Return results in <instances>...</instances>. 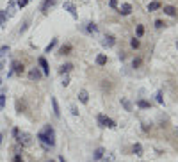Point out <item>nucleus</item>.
I'll return each instance as SVG.
<instances>
[{
    "mask_svg": "<svg viewBox=\"0 0 178 162\" xmlns=\"http://www.w3.org/2000/svg\"><path fill=\"white\" fill-rule=\"evenodd\" d=\"M64 9H66V11H68V13H70L71 16H73V18H75V20L78 18V14H77V7H75V4H73V2H64Z\"/></svg>",
    "mask_w": 178,
    "mask_h": 162,
    "instance_id": "obj_4",
    "label": "nucleus"
},
{
    "mask_svg": "<svg viewBox=\"0 0 178 162\" xmlns=\"http://www.w3.org/2000/svg\"><path fill=\"white\" fill-rule=\"evenodd\" d=\"M132 150H134V153H135L137 157H141V155H142V146L139 144V142H135V144H134V148H132Z\"/></svg>",
    "mask_w": 178,
    "mask_h": 162,
    "instance_id": "obj_22",
    "label": "nucleus"
},
{
    "mask_svg": "<svg viewBox=\"0 0 178 162\" xmlns=\"http://www.w3.org/2000/svg\"><path fill=\"white\" fill-rule=\"evenodd\" d=\"M130 45H132V48H139V45H141V43H139V37H134V39L130 41Z\"/></svg>",
    "mask_w": 178,
    "mask_h": 162,
    "instance_id": "obj_29",
    "label": "nucleus"
},
{
    "mask_svg": "<svg viewBox=\"0 0 178 162\" xmlns=\"http://www.w3.org/2000/svg\"><path fill=\"white\" fill-rule=\"evenodd\" d=\"M52 107H54V114H55V118H61V109H59V103H57V100L52 96Z\"/></svg>",
    "mask_w": 178,
    "mask_h": 162,
    "instance_id": "obj_15",
    "label": "nucleus"
},
{
    "mask_svg": "<svg viewBox=\"0 0 178 162\" xmlns=\"http://www.w3.org/2000/svg\"><path fill=\"white\" fill-rule=\"evenodd\" d=\"M28 23H30V18H27V20L21 23V27H20V34H23V32H25V30L28 28Z\"/></svg>",
    "mask_w": 178,
    "mask_h": 162,
    "instance_id": "obj_25",
    "label": "nucleus"
},
{
    "mask_svg": "<svg viewBox=\"0 0 178 162\" xmlns=\"http://www.w3.org/2000/svg\"><path fill=\"white\" fill-rule=\"evenodd\" d=\"M59 162H66L64 160V157H59Z\"/></svg>",
    "mask_w": 178,
    "mask_h": 162,
    "instance_id": "obj_45",
    "label": "nucleus"
},
{
    "mask_svg": "<svg viewBox=\"0 0 178 162\" xmlns=\"http://www.w3.org/2000/svg\"><path fill=\"white\" fill-rule=\"evenodd\" d=\"M121 105H123V109H125V111H128V112H132V111H134L132 102H130V100H127V98H121Z\"/></svg>",
    "mask_w": 178,
    "mask_h": 162,
    "instance_id": "obj_12",
    "label": "nucleus"
},
{
    "mask_svg": "<svg viewBox=\"0 0 178 162\" xmlns=\"http://www.w3.org/2000/svg\"><path fill=\"white\" fill-rule=\"evenodd\" d=\"M4 107H6V94L2 93L0 94V109H4Z\"/></svg>",
    "mask_w": 178,
    "mask_h": 162,
    "instance_id": "obj_31",
    "label": "nucleus"
},
{
    "mask_svg": "<svg viewBox=\"0 0 178 162\" xmlns=\"http://www.w3.org/2000/svg\"><path fill=\"white\" fill-rule=\"evenodd\" d=\"M176 48H178V43H176Z\"/></svg>",
    "mask_w": 178,
    "mask_h": 162,
    "instance_id": "obj_49",
    "label": "nucleus"
},
{
    "mask_svg": "<svg viewBox=\"0 0 178 162\" xmlns=\"http://www.w3.org/2000/svg\"><path fill=\"white\" fill-rule=\"evenodd\" d=\"M114 43H116V39H114V36H105V37H103V41H102V45H103V46H107V48H111V46H114Z\"/></svg>",
    "mask_w": 178,
    "mask_h": 162,
    "instance_id": "obj_9",
    "label": "nucleus"
},
{
    "mask_svg": "<svg viewBox=\"0 0 178 162\" xmlns=\"http://www.w3.org/2000/svg\"><path fill=\"white\" fill-rule=\"evenodd\" d=\"M2 139H4V134H2V132H0V144H2Z\"/></svg>",
    "mask_w": 178,
    "mask_h": 162,
    "instance_id": "obj_44",
    "label": "nucleus"
},
{
    "mask_svg": "<svg viewBox=\"0 0 178 162\" xmlns=\"http://www.w3.org/2000/svg\"><path fill=\"white\" fill-rule=\"evenodd\" d=\"M96 120H98L100 127H105V116H103V114H98V118H96Z\"/></svg>",
    "mask_w": 178,
    "mask_h": 162,
    "instance_id": "obj_28",
    "label": "nucleus"
},
{
    "mask_svg": "<svg viewBox=\"0 0 178 162\" xmlns=\"http://www.w3.org/2000/svg\"><path fill=\"white\" fill-rule=\"evenodd\" d=\"M78 100H80L82 103H87V102H89V94H87L85 89H82V91L78 93Z\"/></svg>",
    "mask_w": 178,
    "mask_h": 162,
    "instance_id": "obj_17",
    "label": "nucleus"
},
{
    "mask_svg": "<svg viewBox=\"0 0 178 162\" xmlns=\"http://www.w3.org/2000/svg\"><path fill=\"white\" fill-rule=\"evenodd\" d=\"M109 6L112 7V9H118V0H111V2H109Z\"/></svg>",
    "mask_w": 178,
    "mask_h": 162,
    "instance_id": "obj_36",
    "label": "nucleus"
},
{
    "mask_svg": "<svg viewBox=\"0 0 178 162\" xmlns=\"http://www.w3.org/2000/svg\"><path fill=\"white\" fill-rule=\"evenodd\" d=\"M13 135H14V139H16V137L20 135V130H18V128H14V130H13Z\"/></svg>",
    "mask_w": 178,
    "mask_h": 162,
    "instance_id": "obj_40",
    "label": "nucleus"
},
{
    "mask_svg": "<svg viewBox=\"0 0 178 162\" xmlns=\"http://www.w3.org/2000/svg\"><path fill=\"white\" fill-rule=\"evenodd\" d=\"M7 52H9V46H2V48H0V55H4V54H7Z\"/></svg>",
    "mask_w": 178,
    "mask_h": 162,
    "instance_id": "obj_37",
    "label": "nucleus"
},
{
    "mask_svg": "<svg viewBox=\"0 0 178 162\" xmlns=\"http://www.w3.org/2000/svg\"><path fill=\"white\" fill-rule=\"evenodd\" d=\"M105 127H109V128H116L118 125H116V121H114V120H111V118H107V116H105Z\"/></svg>",
    "mask_w": 178,
    "mask_h": 162,
    "instance_id": "obj_24",
    "label": "nucleus"
},
{
    "mask_svg": "<svg viewBox=\"0 0 178 162\" xmlns=\"http://www.w3.org/2000/svg\"><path fill=\"white\" fill-rule=\"evenodd\" d=\"M118 13H119L121 16H128V14L132 13V6H130V4H123L121 7H118Z\"/></svg>",
    "mask_w": 178,
    "mask_h": 162,
    "instance_id": "obj_6",
    "label": "nucleus"
},
{
    "mask_svg": "<svg viewBox=\"0 0 178 162\" xmlns=\"http://www.w3.org/2000/svg\"><path fill=\"white\" fill-rule=\"evenodd\" d=\"M46 162H55V160H52V159H50V160H46Z\"/></svg>",
    "mask_w": 178,
    "mask_h": 162,
    "instance_id": "obj_47",
    "label": "nucleus"
},
{
    "mask_svg": "<svg viewBox=\"0 0 178 162\" xmlns=\"http://www.w3.org/2000/svg\"><path fill=\"white\" fill-rule=\"evenodd\" d=\"M73 70V64H63V66H61V70H59V73H61V75H66V73H70V71Z\"/></svg>",
    "mask_w": 178,
    "mask_h": 162,
    "instance_id": "obj_16",
    "label": "nucleus"
},
{
    "mask_svg": "<svg viewBox=\"0 0 178 162\" xmlns=\"http://www.w3.org/2000/svg\"><path fill=\"white\" fill-rule=\"evenodd\" d=\"M39 66H41L43 75H50V68H48V63H46L45 57H39Z\"/></svg>",
    "mask_w": 178,
    "mask_h": 162,
    "instance_id": "obj_7",
    "label": "nucleus"
},
{
    "mask_svg": "<svg viewBox=\"0 0 178 162\" xmlns=\"http://www.w3.org/2000/svg\"><path fill=\"white\" fill-rule=\"evenodd\" d=\"M23 71H25V66L21 63H18V61H14L13 63V70L9 71L7 75H13V73H16V75H23Z\"/></svg>",
    "mask_w": 178,
    "mask_h": 162,
    "instance_id": "obj_3",
    "label": "nucleus"
},
{
    "mask_svg": "<svg viewBox=\"0 0 178 162\" xmlns=\"http://www.w3.org/2000/svg\"><path fill=\"white\" fill-rule=\"evenodd\" d=\"M16 2L14 0H9L7 2V16H14V13H16Z\"/></svg>",
    "mask_w": 178,
    "mask_h": 162,
    "instance_id": "obj_8",
    "label": "nucleus"
},
{
    "mask_svg": "<svg viewBox=\"0 0 178 162\" xmlns=\"http://www.w3.org/2000/svg\"><path fill=\"white\" fill-rule=\"evenodd\" d=\"M103 153H105V150H103V148H96V150H94V159H102Z\"/></svg>",
    "mask_w": 178,
    "mask_h": 162,
    "instance_id": "obj_26",
    "label": "nucleus"
},
{
    "mask_svg": "<svg viewBox=\"0 0 178 162\" xmlns=\"http://www.w3.org/2000/svg\"><path fill=\"white\" fill-rule=\"evenodd\" d=\"M155 27H157V28H162V27H164V21H162V20H157V21H155Z\"/></svg>",
    "mask_w": 178,
    "mask_h": 162,
    "instance_id": "obj_38",
    "label": "nucleus"
},
{
    "mask_svg": "<svg viewBox=\"0 0 178 162\" xmlns=\"http://www.w3.org/2000/svg\"><path fill=\"white\" fill-rule=\"evenodd\" d=\"M73 50L71 45H63L61 48H59V55H70V52Z\"/></svg>",
    "mask_w": 178,
    "mask_h": 162,
    "instance_id": "obj_13",
    "label": "nucleus"
},
{
    "mask_svg": "<svg viewBox=\"0 0 178 162\" xmlns=\"http://www.w3.org/2000/svg\"><path fill=\"white\" fill-rule=\"evenodd\" d=\"M16 141H18V144H21V146H30V144H32V135L27 134V132H20V135L16 137Z\"/></svg>",
    "mask_w": 178,
    "mask_h": 162,
    "instance_id": "obj_2",
    "label": "nucleus"
},
{
    "mask_svg": "<svg viewBox=\"0 0 178 162\" xmlns=\"http://www.w3.org/2000/svg\"><path fill=\"white\" fill-rule=\"evenodd\" d=\"M28 4V0H18V2H16V6L18 7H25Z\"/></svg>",
    "mask_w": 178,
    "mask_h": 162,
    "instance_id": "obj_34",
    "label": "nucleus"
},
{
    "mask_svg": "<svg viewBox=\"0 0 178 162\" xmlns=\"http://www.w3.org/2000/svg\"><path fill=\"white\" fill-rule=\"evenodd\" d=\"M157 102H158L160 105H162V103H164V98H162V91H157Z\"/></svg>",
    "mask_w": 178,
    "mask_h": 162,
    "instance_id": "obj_32",
    "label": "nucleus"
},
{
    "mask_svg": "<svg viewBox=\"0 0 178 162\" xmlns=\"http://www.w3.org/2000/svg\"><path fill=\"white\" fill-rule=\"evenodd\" d=\"M37 141L43 144L45 150L54 148V146H55V130H54V127L46 125V127L43 128V132L37 134Z\"/></svg>",
    "mask_w": 178,
    "mask_h": 162,
    "instance_id": "obj_1",
    "label": "nucleus"
},
{
    "mask_svg": "<svg viewBox=\"0 0 178 162\" xmlns=\"http://www.w3.org/2000/svg\"><path fill=\"white\" fill-rule=\"evenodd\" d=\"M16 111H18V114L27 112V111H25V103H23L21 100H18V102H16Z\"/></svg>",
    "mask_w": 178,
    "mask_h": 162,
    "instance_id": "obj_20",
    "label": "nucleus"
},
{
    "mask_svg": "<svg viewBox=\"0 0 178 162\" xmlns=\"http://www.w3.org/2000/svg\"><path fill=\"white\" fill-rule=\"evenodd\" d=\"M160 7H162V4L155 0V2H150V4H148V11L151 13V11H157V9H160Z\"/></svg>",
    "mask_w": 178,
    "mask_h": 162,
    "instance_id": "obj_18",
    "label": "nucleus"
},
{
    "mask_svg": "<svg viewBox=\"0 0 178 162\" xmlns=\"http://www.w3.org/2000/svg\"><path fill=\"white\" fill-rule=\"evenodd\" d=\"M142 34H144V27H142V25H137V37H141Z\"/></svg>",
    "mask_w": 178,
    "mask_h": 162,
    "instance_id": "obj_33",
    "label": "nucleus"
},
{
    "mask_svg": "<svg viewBox=\"0 0 178 162\" xmlns=\"http://www.w3.org/2000/svg\"><path fill=\"white\" fill-rule=\"evenodd\" d=\"M175 135H176V137H178V128H175Z\"/></svg>",
    "mask_w": 178,
    "mask_h": 162,
    "instance_id": "obj_46",
    "label": "nucleus"
},
{
    "mask_svg": "<svg viewBox=\"0 0 178 162\" xmlns=\"http://www.w3.org/2000/svg\"><path fill=\"white\" fill-rule=\"evenodd\" d=\"M6 23H7V14H6V11H0V27L4 28Z\"/></svg>",
    "mask_w": 178,
    "mask_h": 162,
    "instance_id": "obj_19",
    "label": "nucleus"
},
{
    "mask_svg": "<svg viewBox=\"0 0 178 162\" xmlns=\"http://www.w3.org/2000/svg\"><path fill=\"white\" fill-rule=\"evenodd\" d=\"M71 114H75V116H77V114H78V109H77V107H75V105L71 107Z\"/></svg>",
    "mask_w": 178,
    "mask_h": 162,
    "instance_id": "obj_41",
    "label": "nucleus"
},
{
    "mask_svg": "<svg viewBox=\"0 0 178 162\" xmlns=\"http://www.w3.org/2000/svg\"><path fill=\"white\" fill-rule=\"evenodd\" d=\"M137 107H141V109H150V102H146V100H139V102H137Z\"/></svg>",
    "mask_w": 178,
    "mask_h": 162,
    "instance_id": "obj_27",
    "label": "nucleus"
},
{
    "mask_svg": "<svg viewBox=\"0 0 178 162\" xmlns=\"http://www.w3.org/2000/svg\"><path fill=\"white\" fill-rule=\"evenodd\" d=\"M54 4H55V0H45V2H43V6H41V13L46 14V13H48V9L54 6Z\"/></svg>",
    "mask_w": 178,
    "mask_h": 162,
    "instance_id": "obj_11",
    "label": "nucleus"
},
{
    "mask_svg": "<svg viewBox=\"0 0 178 162\" xmlns=\"http://www.w3.org/2000/svg\"><path fill=\"white\" fill-rule=\"evenodd\" d=\"M4 70V63H2V61H0V71Z\"/></svg>",
    "mask_w": 178,
    "mask_h": 162,
    "instance_id": "obj_43",
    "label": "nucleus"
},
{
    "mask_svg": "<svg viewBox=\"0 0 178 162\" xmlns=\"http://www.w3.org/2000/svg\"><path fill=\"white\" fill-rule=\"evenodd\" d=\"M13 162H23V159H21V153H16V155L13 157Z\"/></svg>",
    "mask_w": 178,
    "mask_h": 162,
    "instance_id": "obj_35",
    "label": "nucleus"
},
{
    "mask_svg": "<svg viewBox=\"0 0 178 162\" xmlns=\"http://www.w3.org/2000/svg\"><path fill=\"white\" fill-rule=\"evenodd\" d=\"M164 13L167 14V16H171V18H175L176 16V7L175 6H164Z\"/></svg>",
    "mask_w": 178,
    "mask_h": 162,
    "instance_id": "obj_10",
    "label": "nucleus"
},
{
    "mask_svg": "<svg viewBox=\"0 0 178 162\" xmlns=\"http://www.w3.org/2000/svg\"><path fill=\"white\" fill-rule=\"evenodd\" d=\"M0 85H2V78H0Z\"/></svg>",
    "mask_w": 178,
    "mask_h": 162,
    "instance_id": "obj_48",
    "label": "nucleus"
},
{
    "mask_svg": "<svg viewBox=\"0 0 178 162\" xmlns=\"http://www.w3.org/2000/svg\"><path fill=\"white\" fill-rule=\"evenodd\" d=\"M43 77V71L41 70H37V68H32V70L28 71V78H30V80H32V82H37V80H39V78Z\"/></svg>",
    "mask_w": 178,
    "mask_h": 162,
    "instance_id": "obj_5",
    "label": "nucleus"
},
{
    "mask_svg": "<svg viewBox=\"0 0 178 162\" xmlns=\"http://www.w3.org/2000/svg\"><path fill=\"white\" fill-rule=\"evenodd\" d=\"M141 64H142V59H141V57H137V59H134V63H132V66H134V68H139Z\"/></svg>",
    "mask_w": 178,
    "mask_h": 162,
    "instance_id": "obj_30",
    "label": "nucleus"
},
{
    "mask_svg": "<svg viewBox=\"0 0 178 162\" xmlns=\"http://www.w3.org/2000/svg\"><path fill=\"white\" fill-rule=\"evenodd\" d=\"M150 128H151V125H150V127H148V125H142V130H144V132H148Z\"/></svg>",
    "mask_w": 178,
    "mask_h": 162,
    "instance_id": "obj_42",
    "label": "nucleus"
},
{
    "mask_svg": "<svg viewBox=\"0 0 178 162\" xmlns=\"http://www.w3.org/2000/svg\"><path fill=\"white\" fill-rule=\"evenodd\" d=\"M55 45H57V37H55V39H52V41H50V45L46 46V48H45V52H46V54H50L52 50L55 48Z\"/></svg>",
    "mask_w": 178,
    "mask_h": 162,
    "instance_id": "obj_23",
    "label": "nucleus"
},
{
    "mask_svg": "<svg viewBox=\"0 0 178 162\" xmlns=\"http://www.w3.org/2000/svg\"><path fill=\"white\" fill-rule=\"evenodd\" d=\"M96 64H98V66H105V64H107V55H103V54L98 55V57H96Z\"/></svg>",
    "mask_w": 178,
    "mask_h": 162,
    "instance_id": "obj_21",
    "label": "nucleus"
},
{
    "mask_svg": "<svg viewBox=\"0 0 178 162\" xmlns=\"http://www.w3.org/2000/svg\"><path fill=\"white\" fill-rule=\"evenodd\" d=\"M85 32H89V34H94L96 30H98V25L94 23V21H91V23H87V27H84Z\"/></svg>",
    "mask_w": 178,
    "mask_h": 162,
    "instance_id": "obj_14",
    "label": "nucleus"
},
{
    "mask_svg": "<svg viewBox=\"0 0 178 162\" xmlns=\"http://www.w3.org/2000/svg\"><path fill=\"white\" fill-rule=\"evenodd\" d=\"M70 84V77L68 75H64V78H63V85H68Z\"/></svg>",
    "mask_w": 178,
    "mask_h": 162,
    "instance_id": "obj_39",
    "label": "nucleus"
}]
</instances>
